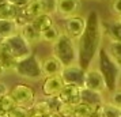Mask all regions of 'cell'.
Segmentation results:
<instances>
[{
  "mask_svg": "<svg viewBox=\"0 0 121 117\" xmlns=\"http://www.w3.org/2000/svg\"><path fill=\"white\" fill-rule=\"evenodd\" d=\"M76 45L79 52V65L87 69L102 46V26L97 11H91L88 17H86V29L82 37L76 41Z\"/></svg>",
  "mask_w": 121,
  "mask_h": 117,
  "instance_id": "cell-1",
  "label": "cell"
},
{
  "mask_svg": "<svg viewBox=\"0 0 121 117\" xmlns=\"http://www.w3.org/2000/svg\"><path fill=\"white\" fill-rule=\"evenodd\" d=\"M97 59H98V69L101 71L105 79L108 93H112L120 87V84H118L121 79L120 64L109 55V52L106 50L104 45L99 48L98 53H97Z\"/></svg>",
  "mask_w": 121,
  "mask_h": 117,
  "instance_id": "cell-2",
  "label": "cell"
},
{
  "mask_svg": "<svg viewBox=\"0 0 121 117\" xmlns=\"http://www.w3.org/2000/svg\"><path fill=\"white\" fill-rule=\"evenodd\" d=\"M52 50H53L52 55L55 56L64 67L79 64V52H78L76 41L71 39L64 33L52 45Z\"/></svg>",
  "mask_w": 121,
  "mask_h": 117,
  "instance_id": "cell-3",
  "label": "cell"
},
{
  "mask_svg": "<svg viewBox=\"0 0 121 117\" xmlns=\"http://www.w3.org/2000/svg\"><path fill=\"white\" fill-rule=\"evenodd\" d=\"M14 72L18 74L21 78L29 79V80H38L42 78V72H41V67H39V59L35 55H30L29 57L17 63Z\"/></svg>",
  "mask_w": 121,
  "mask_h": 117,
  "instance_id": "cell-4",
  "label": "cell"
},
{
  "mask_svg": "<svg viewBox=\"0 0 121 117\" xmlns=\"http://www.w3.org/2000/svg\"><path fill=\"white\" fill-rule=\"evenodd\" d=\"M8 94L12 97V100L15 101L17 106H21V108H27L30 109L33 104L35 102V91L31 86L29 84H15Z\"/></svg>",
  "mask_w": 121,
  "mask_h": 117,
  "instance_id": "cell-5",
  "label": "cell"
},
{
  "mask_svg": "<svg viewBox=\"0 0 121 117\" xmlns=\"http://www.w3.org/2000/svg\"><path fill=\"white\" fill-rule=\"evenodd\" d=\"M4 44L8 48L10 53L14 56V59L17 61H21L23 59L29 57L30 55H33V49H31V45L27 44L25 39L19 35V33L12 35L10 38L4 39Z\"/></svg>",
  "mask_w": 121,
  "mask_h": 117,
  "instance_id": "cell-6",
  "label": "cell"
},
{
  "mask_svg": "<svg viewBox=\"0 0 121 117\" xmlns=\"http://www.w3.org/2000/svg\"><path fill=\"white\" fill-rule=\"evenodd\" d=\"M83 89L91 90V91H97L101 94L108 93L106 89V83H105V79L102 76L101 71L98 69V67H90L86 69L84 72V84H83Z\"/></svg>",
  "mask_w": 121,
  "mask_h": 117,
  "instance_id": "cell-7",
  "label": "cell"
},
{
  "mask_svg": "<svg viewBox=\"0 0 121 117\" xmlns=\"http://www.w3.org/2000/svg\"><path fill=\"white\" fill-rule=\"evenodd\" d=\"M84 29H86V17L80 15V14H76V15L67 18L64 21L63 33L65 35H68L73 41H78L82 37Z\"/></svg>",
  "mask_w": 121,
  "mask_h": 117,
  "instance_id": "cell-8",
  "label": "cell"
},
{
  "mask_svg": "<svg viewBox=\"0 0 121 117\" xmlns=\"http://www.w3.org/2000/svg\"><path fill=\"white\" fill-rule=\"evenodd\" d=\"M64 86H65V83L61 78V75H53V76L44 78L41 90H42V94L46 100H52V98L59 97Z\"/></svg>",
  "mask_w": 121,
  "mask_h": 117,
  "instance_id": "cell-9",
  "label": "cell"
},
{
  "mask_svg": "<svg viewBox=\"0 0 121 117\" xmlns=\"http://www.w3.org/2000/svg\"><path fill=\"white\" fill-rule=\"evenodd\" d=\"M84 72H86L84 68H82L79 64H73V65L64 67L60 75L65 84H73V86L83 87V84H84Z\"/></svg>",
  "mask_w": 121,
  "mask_h": 117,
  "instance_id": "cell-10",
  "label": "cell"
},
{
  "mask_svg": "<svg viewBox=\"0 0 121 117\" xmlns=\"http://www.w3.org/2000/svg\"><path fill=\"white\" fill-rule=\"evenodd\" d=\"M39 67H41L42 78H48V76H53V75H60L64 65L53 55H50L39 59Z\"/></svg>",
  "mask_w": 121,
  "mask_h": 117,
  "instance_id": "cell-11",
  "label": "cell"
},
{
  "mask_svg": "<svg viewBox=\"0 0 121 117\" xmlns=\"http://www.w3.org/2000/svg\"><path fill=\"white\" fill-rule=\"evenodd\" d=\"M80 91L82 87L73 86V84H65L61 93L59 94L57 100L61 104H69V105H78L80 102Z\"/></svg>",
  "mask_w": 121,
  "mask_h": 117,
  "instance_id": "cell-12",
  "label": "cell"
},
{
  "mask_svg": "<svg viewBox=\"0 0 121 117\" xmlns=\"http://www.w3.org/2000/svg\"><path fill=\"white\" fill-rule=\"evenodd\" d=\"M82 7L80 0H57V11L56 14H59L60 17L64 19L69 17L76 15L79 10Z\"/></svg>",
  "mask_w": 121,
  "mask_h": 117,
  "instance_id": "cell-13",
  "label": "cell"
},
{
  "mask_svg": "<svg viewBox=\"0 0 121 117\" xmlns=\"http://www.w3.org/2000/svg\"><path fill=\"white\" fill-rule=\"evenodd\" d=\"M17 60L14 59V56L10 53L8 48L6 46V44L0 45V69L3 72H10V71H14L15 67H17Z\"/></svg>",
  "mask_w": 121,
  "mask_h": 117,
  "instance_id": "cell-14",
  "label": "cell"
},
{
  "mask_svg": "<svg viewBox=\"0 0 121 117\" xmlns=\"http://www.w3.org/2000/svg\"><path fill=\"white\" fill-rule=\"evenodd\" d=\"M18 33H19V35L30 45L41 42V34L33 27V25L30 22H26V23H23V25H21Z\"/></svg>",
  "mask_w": 121,
  "mask_h": 117,
  "instance_id": "cell-15",
  "label": "cell"
},
{
  "mask_svg": "<svg viewBox=\"0 0 121 117\" xmlns=\"http://www.w3.org/2000/svg\"><path fill=\"white\" fill-rule=\"evenodd\" d=\"M80 102L87 104V105H93V106H101L105 102L104 100V94L97 93V91H91V90L83 89L80 91Z\"/></svg>",
  "mask_w": 121,
  "mask_h": 117,
  "instance_id": "cell-16",
  "label": "cell"
},
{
  "mask_svg": "<svg viewBox=\"0 0 121 117\" xmlns=\"http://www.w3.org/2000/svg\"><path fill=\"white\" fill-rule=\"evenodd\" d=\"M21 15V8L14 6L11 3H3L0 4V21H15Z\"/></svg>",
  "mask_w": 121,
  "mask_h": 117,
  "instance_id": "cell-17",
  "label": "cell"
},
{
  "mask_svg": "<svg viewBox=\"0 0 121 117\" xmlns=\"http://www.w3.org/2000/svg\"><path fill=\"white\" fill-rule=\"evenodd\" d=\"M30 23L39 34H42L45 30H48L55 25V19H53V15H50V14H42L39 17L34 18L33 21H30Z\"/></svg>",
  "mask_w": 121,
  "mask_h": 117,
  "instance_id": "cell-18",
  "label": "cell"
},
{
  "mask_svg": "<svg viewBox=\"0 0 121 117\" xmlns=\"http://www.w3.org/2000/svg\"><path fill=\"white\" fill-rule=\"evenodd\" d=\"M19 25L15 21H0V37L3 39H7L18 34Z\"/></svg>",
  "mask_w": 121,
  "mask_h": 117,
  "instance_id": "cell-19",
  "label": "cell"
},
{
  "mask_svg": "<svg viewBox=\"0 0 121 117\" xmlns=\"http://www.w3.org/2000/svg\"><path fill=\"white\" fill-rule=\"evenodd\" d=\"M104 46L106 48V50L109 52V55L120 64L121 63V41H117V39H114V38H110L109 35H108L106 45H104Z\"/></svg>",
  "mask_w": 121,
  "mask_h": 117,
  "instance_id": "cell-20",
  "label": "cell"
},
{
  "mask_svg": "<svg viewBox=\"0 0 121 117\" xmlns=\"http://www.w3.org/2000/svg\"><path fill=\"white\" fill-rule=\"evenodd\" d=\"M61 34H63V30H60V27L57 25H53L52 27H49L48 30H45L44 33L41 34V42H46V44L53 45L60 38Z\"/></svg>",
  "mask_w": 121,
  "mask_h": 117,
  "instance_id": "cell-21",
  "label": "cell"
},
{
  "mask_svg": "<svg viewBox=\"0 0 121 117\" xmlns=\"http://www.w3.org/2000/svg\"><path fill=\"white\" fill-rule=\"evenodd\" d=\"M98 106H93V105H87V104H83L79 102L75 106V110H73V116L72 117H90L95 114L98 112Z\"/></svg>",
  "mask_w": 121,
  "mask_h": 117,
  "instance_id": "cell-22",
  "label": "cell"
},
{
  "mask_svg": "<svg viewBox=\"0 0 121 117\" xmlns=\"http://www.w3.org/2000/svg\"><path fill=\"white\" fill-rule=\"evenodd\" d=\"M98 113L102 117H120L121 110H120V109H117L116 106H113L110 102L105 101L104 104L99 106Z\"/></svg>",
  "mask_w": 121,
  "mask_h": 117,
  "instance_id": "cell-23",
  "label": "cell"
},
{
  "mask_svg": "<svg viewBox=\"0 0 121 117\" xmlns=\"http://www.w3.org/2000/svg\"><path fill=\"white\" fill-rule=\"evenodd\" d=\"M30 110L45 114V116H49L52 113V106H50L49 100H41V101H35L33 104V106L30 108Z\"/></svg>",
  "mask_w": 121,
  "mask_h": 117,
  "instance_id": "cell-24",
  "label": "cell"
},
{
  "mask_svg": "<svg viewBox=\"0 0 121 117\" xmlns=\"http://www.w3.org/2000/svg\"><path fill=\"white\" fill-rule=\"evenodd\" d=\"M108 33H109L110 38H114V39H117V41H121V22L117 18L109 22Z\"/></svg>",
  "mask_w": 121,
  "mask_h": 117,
  "instance_id": "cell-25",
  "label": "cell"
},
{
  "mask_svg": "<svg viewBox=\"0 0 121 117\" xmlns=\"http://www.w3.org/2000/svg\"><path fill=\"white\" fill-rule=\"evenodd\" d=\"M0 105H1V108H3V110L6 112V114L8 113V112H11L12 109H15V108H17L15 101L12 100V97L10 94L4 95V97L0 100Z\"/></svg>",
  "mask_w": 121,
  "mask_h": 117,
  "instance_id": "cell-26",
  "label": "cell"
},
{
  "mask_svg": "<svg viewBox=\"0 0 121 117\" xmlns=\"http://www.w3.org/2000/svg\"><path fill=\"white\" fill-rule=\"evenodd\" d=\"M108 102H110L113 106H116L117 109L121 110V87H118V89H116L114 91L110 93Z\"/></svg>",
  "mask_w": 121,
  "mask_h": 117,
  "instance_id": "cell-27",
  "label": "cell"
},
{
  "mask_svg": "<svg viewBox=\"0 0 121 117\" xmlns=\"http://www.w3.org/2000/svg\"><path fill=\"white\" fill-rule=\"evenodd\" d=\"M29 116H30V109L21 108V106H17L15 109H12L11 112L7 113V117H29Z\"/></svg>",
  "mask_w": 121,
  "mask_h": 117,
  "instance_id": "cell-28",
  "label": "cell"
},
{
  "mask_svg": "<svg viewBox=\"0 0 121 117\" xmlns=\"http://www.w3.org/2000/svg\"><path fill=\"white\" fill-rule=\"evenodd\" d=\"M109 10L116 18H120L121 17V0H112Z\"/></svg>",
  "mask_w": 121,
  "mask_h": 117,
  "instance_id": "cell-29",
  "label": "cell"
},
{
  "mask_svg": "<svg viewBox=\"0 0 121 117\" xmlns=\"http://www.w3.org/2000/svg\"><path fill=\"white\" fill-rule=\"evenodd\" d=\"M8 3H11V4H14V6H17L18 8H23V7L27 4L30 0H7Z\"/></svg>",
  "mask_w": 121,
  "mask_h": 117,
  "instance_id": "cell-30",
  "label": "cell"
},
{
  "mask_svg": "<svg viewBox=\"0 0 121 117\" xmlns=\"http://www.w3.org/2000/svg\"><path fill=\"white\" fill-rule=\"evenodd\" d=\"M8 93H10V89H8V86H7L4 82H1V80H0V100H1L4 95H7Z\"/></svg>",
  "mask_w": 121,
  "mask_h": 117,
  "instance_id": "cell-31",
  "label": "cell"
},
{
  "mask_svg": "<svg viewBox=\"0 0 121 117\" xmlns=\"http://www.w3.org/2000/svg\"><path fill=\"white\" fill-rule=\"evenodd\" d=\"M29 117H48V116H45V114H41V113H37V112L30 110V116H29Z\"/></svg>",
  "mask_w": 121,
  "mask_h": 117,
  "instance_id": "cell-32",
  "label": "cell"
},
{
  "mask_svg": "<svg viewBox=\"0 0 121 117\" xmlns=\"http://www.w3.org/2000/svg\"><path fill=\"white\" fill-rule=\"evenodd\" d=\"M48 117H60V116H59V114H57L56 112H52V113H50V114H49Z\"/></svg>",
  "mask_w": 121,
  "mask_h": 117,
  "instance_id": "cell-33",
  "label": "cell"
},
{
  "mask_svg": "<svg viewBox=\"0 0 121 117\" xmlns=\"http://www.w3.org/2000/svg\"><path fill=\"white\" fill-rule=\"evenodd\" d=\"M0 116H6V112L3 110V108H1V105H0Z\"/></svg>",
  "mask_w": 121,
  "mask_h": 117,
  "instance_id": "cell-34",
  "label": "cell"
},
{
  "mask_svg": "<svg viewBox=\"0 0 121 117\" xmlns=\"http://www.w3.org/2000/svg\"><path fill=\"white\" fill-rule=\"evenodd\" d=\"M90 117H102V116H101V114H99L98 112H97V113H95V114H93V116H90Z\"/></svg>",
  "mask_w": 121,
  "mask_h": 117,
  "instance_id": "cell-35",
  "label": "cell"
},
{
  "mask_svg": "<svg viewBox=\"0 0 121 117\" xmlns=\"http://www.w3.org/2000/svg\"><path fill=\"white\" fill-rule=\"evenodd\" d=\"M3 42H4V39H3V38H1V37H0V45L3 44Z\"/></svg>",
  "mask_w": 121,
  "mask_h": 117,
  "instance_id": "cell-36",
  "label": "cell"
},
{
  "mask_svg": "<svg viewBox=\"0 0 121 117\" xmlns=\"http://www.w3.org/2000/svg\"><path fill=\"white\" fill-rule=\"evenodd\" d=\"M117 19H118V21H120V22H121V17H120V18H117Z\"/></svg>",
  "mask_w": 121,
  "mask_h": 117,
  "instance_id": "cell-37",
  "label": "cell"
},
{
  "mask_svg": "<svg viewBox=\"0 0 121 117\" xmlns=\"http://www.w3.org/2000/svg\"><path fill=\"white\" fill-rule=\"evenodd\" d=\"M0 117H7V114H6V116H0Z\"/></svg>",
  "mask_w": 121,
  "mask_h": 117,
  "instance_id": "cell-38",
  "label": "cell"
},
{
  "mask_svg": "<svg viewBox=\"0 0 121 117\" xmlns=\"http://www.w3.org/2000/svg\"><path fill=\"white\" fill-rule=\"evenodd\" d=\"M120 68H121V63H120Z\"/></svg>",
  "mask_w": 121,
  "mask_h": 117,
  "instance_id": "cell-39",
  "label": "cell"
},
{
  "mask_svg": "<svg viewBox=\"0 0 121 117\" xmlns=\"http://www.w3.org/2000/svg\"><path fill=\"white\" fill-rule=\"evenodd\" d=\"M120 117H121V113H120Z\"/></svg>",
  "mask_w": 121,
  "mask_h": 117,
  "instance_id": "cell-40",
  "label": "cell"
}]
</instances>
